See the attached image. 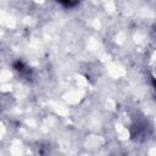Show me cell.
<instances>
[{"label": "cell", "mask_w": 156, "mask_h": 156, "mask_svg": "<svg viewBox=\"0 0 156 156\" xmlns=\"http://www.w3.org/2000/svg\"><path fill=\"white\" fill-rule=\"evenodd\" d=\"M63 7H66V9H72V7H76L79 2H80V0H57Z\"/></svg>", "instance_id": "2"}, {"label": "cell", "mask_w": 156, "mask_h": 156, "mask_svg": "<svg viewBox=\"0 0 156 156\" xmlns=\"http://www.w3.org/2000/svg\"><path fill=\"white\" fill-rule=\"evenodd\" d=\"M13 68H15V71H16L21 77H23V78H30V77H32L30 69H29L28 66H27L23 61H21V60H17L16 62H13Z\"/></svg>", "instance_id": "1"}]
</instances>
